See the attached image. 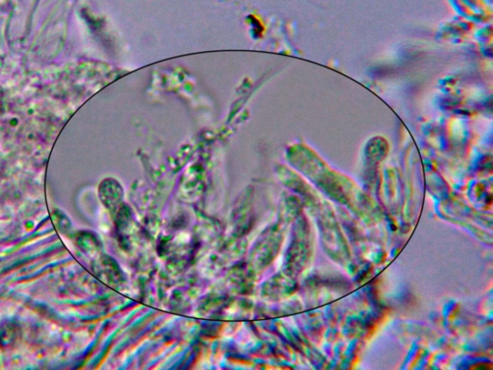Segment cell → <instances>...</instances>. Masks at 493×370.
Segmentation results:
<instances>
[{"mask_svg": "<svg viewBox=\"0 0 493 370\" xmlns=\"http://www.w3.org/2000/svg\"><path fill=\"white\" fill-rule=\"evenodd\" d=\"M52 221L59 230V232H61L64 236H67L71 233V229H72L71 221L62 211L55 209L52 213Z\"/></svg>", "mask_w": 493, "mask_h": 370, "instance_id": "1", "label": "cell"}]
</instances>
